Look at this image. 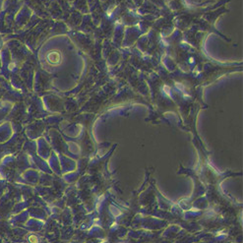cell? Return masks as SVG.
<instances>
[{
  "instance_id": "obj_1",
  "label": "cell",
  "mask_w": 243,
  "mask_h": 243,
  "mask_svg": "<svg viewBox=\"0 0 243 243\" xmlns=\"http://www.w3.org/2000/svg\"><path fill=\"white\" fill-rule=\"evenodd\" d=\"M61 59V56L58 52H50L48 55H47V60L51 63V64H56L60 61Z\"/></svg>"
},
{
  "instance_id": "obj_2",
  "label": "cell",
  "mask_w": 243,
  "mask_h": 243,
  "mask_svg": "<svg viewBox=\"0 0 243 243\" xmlns=\"http://www.w3.org/2000/svg\"><path fill=\"white\" fill-rule=\"evenodd\" d=\"M29 241H30V243H39V238H37V236H35V235H30Z\"/></svg>"
}]
</instances>
